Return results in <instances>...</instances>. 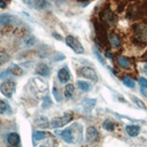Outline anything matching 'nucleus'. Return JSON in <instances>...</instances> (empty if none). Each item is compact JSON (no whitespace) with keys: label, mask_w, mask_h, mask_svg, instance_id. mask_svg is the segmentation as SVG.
<instances>
[{"label":"nucleus","mask_w":147,"mask_h":147,"mask_svg":"<svg viewBox=\"0 0 147 147\" xmlns=\"http://www.w3.org/2000/svg\"><path fill=\"white\" fill-rule=\"evenodd\" d=\"M144 70H145V71H147V64H145V65H144Z\"/></svg>","instance_id":"obj_32"},{"label":"nucleus","mask_w":147,"mask_h":147,"mask_svg":"<svg viewBox=\"0 0 147 147\" xmlns=\"http://www.w3.org/2000/svg\"><path fill=\"white\" fill-rule=\"evenodd\" d=\"M7 110H10V107L2 100H0V114H5Z\"/></svg>","instance_id":"obj_23"},{"label":"nucleus","mask_w":147,"mask_h":147,"mask_svg":"<svg viewBox=\"0 0 147 147\" xmlns=\"http://www.w3.org/2000/svg\"><path fill=\"white\" fill-rule=\"evenodd\" d=\"M74 94H75V86L72 84H67L64 87V98L70 100L72 99Z\"/></svg>","instance_id":"obj_16"},{"label":"nucleus","mask_w":147,"mask_h":147,"mask_svg":"<svg viewBox=\"0 0 147 147\" xmlns=\"http://www.w3.org/2000/svg\"><path fill=\"white\" fill-rule=\"evenodd\" d=\"M77 84H78V87H79L83 92H88V91L91 90V85H90L88 83H86V82L78 80V82H77Z\"/></svg>","instance_id":"obj_20"},{"label":"nucleus","mask_w":147,"mask_h":147,"mask_svg":"<svg viewBox=\"0 0 147 147\" xmlns=\"http://www.w3.org/2000/svg\"><path fill=\"white\" fill-rule=\"evenodd\" d=\"M125 130L130 137H137L140 133V126H138V125H127L125 127Z\"/></svg>","instance_id":"obj_12"},{"label":"nucleus","mask_w":147,"mask_h":147,"mask_svg":"<svg viewBox=\"0 0 147 147\" xmlns=\"http://www.w3.org/2000/svg\"><path fill=\"white\" fill-rule=\"evenodd\" d=\"M57 78L61 83H67L70 79V71L68 69V67H62L59 71H57Z\"/></svg>","instance_id":"obj_8"},{"label":"nucleus","mask_w":147,"mask_h":147,"mask_svg":"<svg viewBox=\"0 0 147 147\" xmlns=\"http://www.w3.org/2000/svg\"><path fill=\"white\" fill-rule=\"evenodd\" d=\"M7 7V2L6 0H0V9H3Z\"/></svg>","instance_id":"obj_30"},{"label":"nucleus","mask_w":147,"mask_h":147,"mask_svg":"<svg viewBox=\"0 0 147 147\" xmlns=\"http://www.w3.org/2000/svg\"><path fill=\"white\" fill-rule=\"evenodd\" d=\"M123 84H124L126 87H130V88H133V87H134V85H136L134 80H133L132 78H129V77L123 78Z\"/></svg>","instance_id":"obj_21"},{"label":"nucleus","mask_w":147,"mask_h":147,"mask_svg":"<svg viewBox=\"0 0 147 147\" xmlns=\"http://www.w3.org/2000/svg\"><path fill=\"white\" fill-rule=\"evenodd\" d=\"M78 75L79 76H83L87 79H91L93 82H96L98 80V76H96V72L94 69H92L91 67H82L79 70H78Z\"/></svg>","instance_id":"obj_4"},{"label":"nucleus","mask_w":147,"mask_h":147,"mask_svg":"<svg viewBox=\"0 0 147 147\" xmlns=\"http://www.w3.org/2000/svg\"><path fill=\"white\" fill-rule=\"evenodd\" d=\"M20 136L17 134V133H15V132H13V133H9L8 136H7V142L10 145V146H17L18 144H20Z\"/></svg>","instance_id":"obj_10"},{"label":"nucleus","mask_w":147,"mask_h":147,"mask_svg":"<svg viewBox=\"0 0 147 147\" xmlns=\"http://www.w3.org/2000/svg\"><path fill=\"white\" fill-rule=\"evenodd\" d=\"M44 138H46V132H44V131H36V132H33V141L34 142L36 141H40Z\"/></svg>","instance_id":"obj_19"},{"label":"nucleus","mask_w":147,"mask_h":147,"mask_svg":"<svg viewBox=\"0 0 147 147\" xmlns=\"http://www.w3.org/2000/svg\"><path fill=\"white\" fill-rule=\"evenodd\" d=\"M7 70H8V72H9L10 75H14V76H22V75L24 74L23 69H22L20 65H17V64H13V65H10Z\"/></svg>","instance_id":"obj_13"},{"label":"nucleus","mask_w":147,"mask_h":147,"mask_svg":"<svg viewBox=\"0 0 147 147\" xmlns=\"http://www.w3.org/2000/svg\"><path fill=\"white\" fill-rule=\"evenodd\" d=\"M64 40H65L67 46H69L75 53H77V54H83L84 53V47H83V45L80 44V41L76 37H74V36H67Z\"/></svg>","instance_id":"obj_2"},{"label":"nucleus","mask_w":147,"mask_h":147,"mask_svg":"<svg viewBox=\"0 0 147 147\" xmlns=\"http://www.w3.org/2000/svg\"><path fill=\"white\" fill-rule=\"evenodd\" d=\"M53 95L55 96V100L57 101V102H61V100H62V98H61V95H60V92H59V90H57V87L54 85L53 86Z\"/></svg>","instance_id":"obj_25"},{"label":"nucleus","mask_w":147,"mask_h":147,"mask_svg":"<svg viewBox=\"0 0 147 147\" xmlns=\"http://www.w3.org/2000/svg\"><path fill=\"white\" fill-rule=\"evenodd\" d=\"M100 17H101V20H102L105 23H107L108 25H113V24H115V22H116V18H115L114 14H113L109 9H105V10L101 13Z\"/></svg>","instance_id":"obj_5"},{"label":"nucleus","mask_w":147,"mask_h":147,"mask_svg":"<svg viewBox=\"0 0 147 147\" xmlns=\"http://www.w3.org/2000/svg\"><path fill=\"white\" fill-rule=\"evenodd\" d=\"M138 83L141 87H147V78L145 77H139L138 78Z\"/></svg>","instance_id":"obj_28"},{"label":"nucleus","mask_w":147,"mask_h":147,"mask_svg":"<svg viewBox=\"0 0 147 147\" xmlns=\"http://www.w3.org/2000/svg\"><path fill=\"white\" fill-rule=\"evenodd\" d=\"M34 41H36V40H34V38H33V37H30V39H29V40H26V41H25V44H26L28 46H32V45L34 44Z\"/></svg>","instance_id":"obj_29"},{"label":"nucleus","mask_w":147,"mask_h":147,"mask_svg":"<svg viewBox=\"0 0 147 147\" xmlns=\"http://www.w3.org/2000/svg\"><path fill=\"white\" fill-rule=\"evenodd\" d=\"M108 40H109L110 45H111L113 47H115V48L119 47V45H121V39H119V37H118L117 34L113 33V32L108 34Z\"/></svg>","instance_id":"obj_11"},{"label":"nucleus","mask_w":147,"mask_h":147,"mask_svg":"<svg viewBox=\"0 0 147 147\" xmlns=\"http://www.w3.org/2000/svg\"><path fill=\"white\" fill-rule=\"evenodd\" d=\"M117 62H118L119 67H122V68H124V69H127V68L131 67V62L129 61V59H126V57H124V56H118Z\"/></svg>","instance_id":"obj_17"},{"label":"nucleus","mask_w":147,"mask_h":147,"mask_svg":"<svg viewBox=\"0 0 147 147\" xmlns=\"http://www.w3.org/2000/svg\"><path fill=\"white\" fill-rule=\"evenodd\" d=\"M99 138V132L94 126H88L86 129V140L88 142H93L96 141Z\"/></svg>","instance_id":"obj_6"},{"label":"nucleus","mask_w":147,"mask_h":147,"mask_svg":"<svg viewBox=\"0 0 147 147\" xmlns=\"http://www.w3.org/2000/svg\"><path fill=\"white\" fill-rule=\"evenodd\" d=\"M52 106V101H51V98L48 96V95H46L45 98H44V102H42V108L45 109V108H49Z\"/></svg>","instance_id":"obj_26"},{"label":"nucleus","mask_w":147,"mask_h":147,"mask_svg":"<svg viewBox=\"0 0 147 147\" xmlns=\"http://www.w3.org/2000/svg\"><path fill=\"white\" fill-rule=\"evenodd\" d=\"M36 74L41 77H48L51 74V69L46 63H39L36 67Z\"/></svg>","instance_id":"obj_7"},{"label":"nucleus","mask_w":147,"mask_h":147,"mask_svg":"<svg viewBox=\"0 0 147 147\" xmlns=\"http://www.w3.org/2000/svg\"><path fill=\"white\" fill-rule=\"evenodd\" d=\"M32 2H33V6L39 10H42V9L51 7V3L47 0H33Z\"/></svg>","instance_id":"obj_15"},{"label":"nucleus","mask_w":147,"mask_h":147,"mask_svg":"<svg viewBox=\"0 0 147 147\" xmlns=\"http://www.w3.org/2000/svg\"><path fill=\"white\" fill-rule=\"evenodd\" d=\"M9 61V55L6 52H0V67Z\"/></svg>","instance_id":"obj_22"},{"label":"nucleus","mask_w":147,"mask_h":147,"mask_svg":"<svg viewBox=\"0 0 147 147\" xmlns=\"http://www.w3.org/2000/svg\"><path fill=\"white\" fill-rule=\"evenodd\" d=\"M40 147H47V146H46V145H42V146H40Z\"/></svg>","instance_id":"obj_33"},{"label":"nucleus","mask_w":147,"mask_h":147,"mask_svg":"<svg viewBox=\"0 0 147 147\" xmlns=\"http://www.w3.org/2000/svg\"><path fill=\"white\" fill-rule=\"evenodd\" d=\"M94 54H95V56L98 57V60L103 64V65H106V61H105V59H103V56L100 54V52H98L96 49H94Z\"/></svg>","instance_id":"obj_27"},{"label":"nucleus","mask_w":147,"mask_h":147,"mask_svg":"<svg viewBox=\"0 0 147 147\" xmlns=\"http://www.w3.org/2000/svg\"><path fill=\"white\" fill-rule=\"evenodd\" d=\"M11 22H13V18H11V16L9 14H2V15H0V26L7 28Z\"/></svg>","instance_id":"obj_14"},{"label":"nucleus","mask_w":147,"mask_h":147,"mask_svg":"<svg viewBox=\"0 0 147 147\" xmlns=\"http://www.w3.org/2000/svg\"><path fill=\"white\" fill-rule=\"evenodd\" d=\"M56 133L60 134V136L62 137V139H63L65 142H68V144H72V142H74L71 129H65V130H62V131H57Z\"/></svg>","instance_id":"obj_9"},{"label":"nucleus","mask_w":147,"mask_h":147,"mask_svg":"<svg viewBox=\"0 0 147 147\" xmlns=\"http://www.w3.org/2000/svg\"><path fill=\"white\" fill-rule=\"evenodd\" d=\"M16 90V83L14 80H5L0 84V92L2 93V95H5L6 98H11V95L14 94Z\"/></svg>","instance_id":"obj_1"},{"label":"nucleus","mask_w":147,"mask_h":147,"mask_svg":"<svg viewBox=\"0 0 147 147\" xmlns=\"http://www.w3.org/2000/svg\"><path fill=\"white\" fill-rule=\"evenodd\" d=\"M106 57H107V59H110V60H113V59H114V56H113V53H111V52H109V51H107V52H106Z\"/></svg>","instance_id":"obj_31"},{"label":"nucleus","mask_w":147,"mask_h":147,"mask_svg":"<svg viewBox=\"0 0 147 147\" xmlns=\"http://www.w3.org/2000/svg\"><path fill=\"white\" fill-rule=\"evenodd\" d=\"M102 127H103L106 131H114V129H115V123H114V121L107 118V119L103 121Z\"/></svg>","instance_id":"obj_18"},{"label":"nucleus","mask_w":147,"mask_h":147,"mask_svg":"<svg viewBox=\"0 0 147 147\" xmlns=\"http://www.w3.org/2000/svg\"><path fill=\"white\" fill-rule=\"evenodd\" d=\"M71 119H72V114L67 113V114H64V115H62V116L54 117V118L51 121L49 125H51V127H53V129L62 127V126H64L65 124H68Z\"/></svg>","instance_id":"obj_3"},{"label":"nucleus","mask_w":147,"mask_h":147,"mask_svg":"<svg viewBox=\"0 0 147 147\" xmlns=\"http://www.w3.org/2000/svg\"><path fill=\"white\" fill-rule=\"evenodd\" d=\"M132 98V100H133V102L138 106V107H140V108H142V109H146V106H145V103L139 99V98H137V96H134V95H132L131 96Z\"/></svg>","instance_id":"obj_24"}]
</instances>
